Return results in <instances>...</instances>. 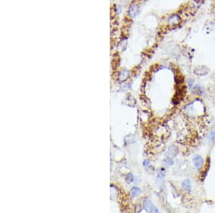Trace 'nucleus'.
Wrapping results in <instances>:
<instances>
[{
    "label": "nucleus",
    "instance_id": "obj_8",
    "mask_svg": "<svg viewBox=\"0 0 215 213\" xmlns=\"http://www.w3.org/2000/svg\"><path fill=\"white\" fill-rule=\"evenodd\" d=\"M140 193H141V190L138 187H133L131 189V195L132 197H133L138 196L140 195Z\"/></svg>",
    "mask_w": 215,
    "mask_h": 213
},
{
    "label": "nucleus",
    "instance_id": "obj_7",
    "mask_svg": "<svg viewBox=\"0 0 215 213\" xmlns=\"http://www.w3.org/2000/svg\"><path fill=\"white\" fill-rule=\"evenodd\" d=\"M168 152H169V156H171V157H176L178 154L177 149H176L174 146H170Z\"/></svg>",
    "mask_w": 215,
    "mask_h": 213
},
{
    "label": "nucleus",
    "instance_id": "obj_9",
    "mask_svg": "<svg viewBox=\"0 0 215 213\" xmlns=\"http://www.w3.org/2000/svg\"><path fill=\"white\" fill-rule=\"evenodd\" d=\"M120 80H121L122 81L125 80L128 77H129V71L126 70H123V71L121 72V73H120Z\"/></svg>",
    "mask_w": 215,
    "mask_h": 213
},
{
    "label": "nucleus",
    "instance_id": "obj_10",
    "mask_svg": "<svg viewBox=\"0 0 215 213\" xmlns=\"http://www.w3.org/2000/svg\"><path fill=\"white\" fill-rule=\"evenodd\" d=\"M164 163L166 166H172L173 164V161L170 157H168L164 160Z\"/></svg>",
    "mask_w": 215,
    "mask_h": 213
},
{
    "label": "nucleus",
    "instance_id": "obj_6",
    "mask_svg": "<svg viewBox=\"0 0 215 213\" xmlns=\"http://www.w3.org/2000/svg\"><path fill=\"white\" fill-rule=\"evenodd\" d=\"M182 189H184L186 192H189L190 189H191V182H190V180L186 179V180H184L182 184Z\"/></svg>",
    "mask_w": 215,
    "mask_h": 213
},
{
    "label": "nucleus",
    "instance_id": "obj_1",
    "mask_svg": "<svg viewBox=\"0 0 215 213\" xmlns=\"http://www.w3.org/2000/svg\"><path fill=\"white\" fill-rule=\"evenodd\" d=\"M144 208L146 212H159V210L157 209L156 207L153 204V202L148 198L144 199Z\"/></svg>",
    "mask_w": 215,
    "mask_h": 213
},
{
    "label": "nucleus",
    "instance_id": "obj_2",
    "mask_svg": "<svg viewBox=\"0 0 215 213\" xmlns=\"http://www.w3.org/2000/svg\"><path fill=\"white\" fill-rule=\"evenodd\" d=\"M193 162H194V167H195L197 169H200L203 166L204 160H203V158L201 156L196 155L195 157L193 158Z\"/></svg>",
    "mask_w": 215,
    "mask_h": 213
},
{
    "label": "nucleus",
    "instance_id": "obj_12",
    "mask_svg": "<svg viewBox=\"0 0 215 213\" xmlns=\"http://www.w3.org/2000/svg\"><path fill=\"white\" fill-rule=\"evenodd\" d=\"M127 178H128V180H129V182H132L134 180V177H133V175L131 174V173H130V174L128 175Z\"/></svg>",
    "mask_w": 215,
    "mask_h": 213
},
{
    "label": "nucleus",
    "instance_id": "obj_11",
    "mask_svg": "<svg viewBox=\"0 0 215 213\" xmlns=\"http://www.w3.org/2000/svg\"><path fill=\"white\" fill-rule=\"evenodd\" d=\"M214 140H215V131H212L211 133H210V135H209V141H210V142H214Z\"/></svg>",
    "mask_w": 215,
    "mask_h": 213
},
{
    "label": "nucleus",
    "instance_id": "obj_3",
    "mask_svg": "<svg viewBox=\"0 0 215 213\" xmlns=\"http://www.w3.org/2000/svg\"><path fill=\"white\" fill-rule=\"evenodd\" d=\"M209 72L208 68H207L206 66L204 65H200L198 66L197 67H196V69L194 70V73L197 76H205L206 74H207Z\"/></svg>",
    "mask_w": 215,
    "mask_h": 213
},
{
    "label": "nucleus",
    "instance_id": "obj_4",
    "mask_svg": "<svg viewBox=\"0 0 215 213\" xmlns=\"http://www.w3.org/2000/svg\"><path fill=\"white\" fill-rule=\"evenodd\" d=\"M181 22V19L179 16L176 15V14H173L171 17H169V24L172 26H176L179 24Z\"/></svg>",
    "mask_w": 215,
    "mask_h": 213
},
{
    "label": "nucleus",
    "instance_id": "obj_5",
    "mask_svg": "<svg viewBox=\"0 0 215 213\" xmlns=\"http://www.w3.org/2000/svg\"><path fill=\"white\" fill-rule=\"evenodd\" d=\"M139 12V7L137 4H133L129 9V15L131 17H135Z\"/></svg>",
    "mask_w": 215,
    "mask_h": 213
}]
</instances>
